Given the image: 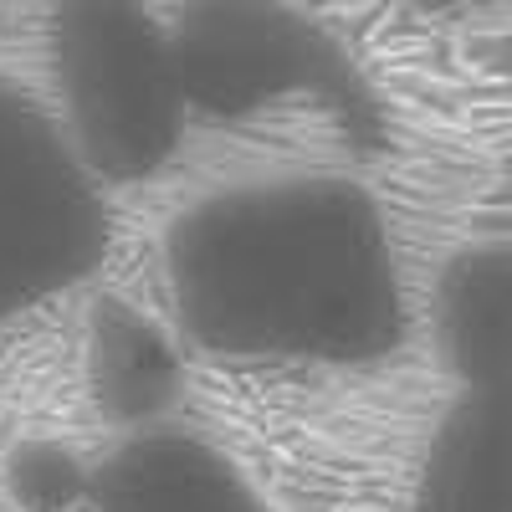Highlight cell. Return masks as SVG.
Returning a JSON list of instances; mask_svg holds the SVG:
<instances>
[{
  "label": "cell",
  "mask_w": 512,
  "mask_h": 512,
  "mask_svg": "<svg viewBox=\"0 0 512 512\" xmlns=\"http://www.w3.org/2000/svg\"><path fill=\"white\" fill-rule=\"evenodd\" d=\"M82 379L123 441L169 431L190 395L185 338L134 297L103 292L82 318Z\"/></svg>",
  "instance_id": "cell-5"
},
{
  "label": "cell",
  "mask_w": 512,
  "mask_h": 512,
  "mask_svg": "<svg viewBox=\"0 0 512 512\" xmlns=\"http://www.w3.org/2000/svg\"><path fill=\"white\" fill-rule=\"evenodd\" d=\"M405 512H512V395H456L436 415Z\"/></svg>",
  "instance_id": "cell-8"
},
{
  "label": "cell",
  "mask_w": 512,
  "mask_h": 512,
  "mask_svg": "<svg viewBox=\"0 0 512 512\" xmlns=\"http://www.w3.org/2000/svg\"><path fill=\"white\" fill-rule=\"evenodd\" d=\"M93 512H277L241 466L195 431L128 436L93 461Z\"/></svg>",
  "instance_id": "cell-6"
},
{
  "label": "cell",
  "mask_w": 512,
  "mask_h": 512,
  "mask_svg": "<svg viewBox=\"0 0 512 512\" xmlns=\"http://www.w3.org/2000/svg\"><path fill=\"white\" fill-rule=\"evenodd\" d=\"M6 497L21 512H77L93 497V466L57 436H26L6 451Z\"/></svg>",
  "instance_id": "cell-9"
},
{
  "label": "cell",
  "mask_w": 512,
  "mask_h": 512,
  "mask_svg": "<svg viewBox=\"0 0 512 512\" xmlns=\"http://www.w3.org/2000/svg\"><path fill=\"white\" fill-rule=\"evenodd\" d=\"M169 31H175L190 118L205 113L216 123H251L287 108H313L354 139L369 134V82L338 47V36L313 16L287 6H251V0H216V6H185Z\"/></svg>",
  "instance_id": "cell-3"
},
{
  "label": "cell",
  "mask_w": 512,
  "mask_h": 512,
  "mask_svg": "<svg viewBox=\"0 0 512 512\" xmlns=\"http://www.w3.org/2000/svg\"><path fill=\"white\" fill-rule=\"evenodd\" d=\"M52 118L103 185L164 175L190 134L175 31L134 0H72L52 16Z\"/></svg>",
  "instance_id": "cell-2"
},
{
  "label": "cell",
  "mask_w": 512,
  "mask_h": 512,
  "mask_svg": "<svg viewBox=\"0 0 512 512\" xmlns=\"http://www.w3.org/2000/svg\"><path fill=\"white\" fill-rule=\"evenodd\" d=\"M113 216L47 103L0 77V323L82 287L108 256Z\"/></svg>",
  "instance_id": "cell-4"
},
{
  "label": "cell",
  "mask_w": 512,
  "mask_h": 512,
  "mask_svg": "<svg viewBox=\"0 0 512 512\" xmlns=\"http://www.w3.org/2000/svg\"><path fill=\"white\" fill-rule=\"evenodd\" d=\"M431 349L456 395H512V236L456 246L441 262Z\"/></svg>",
  "instance_id": "cell-7"
},
{
  "label": "cell",
  "mask_w": 512,
  "mask_h": 512,
  "mask_svg": "<svg viewBox=\"0 0 512 512\" xmlns=\"http://www.w3.org/2000/svg\"><path fill=\"white\" fill-rule=\"evenodd\" d=\"M164 287L175 333L216 359L379 364L410 333L390 216L333 169L190 200L164 231Z\"/></svg>",
  "instance_id": "cell-1"
}]
</instances>
